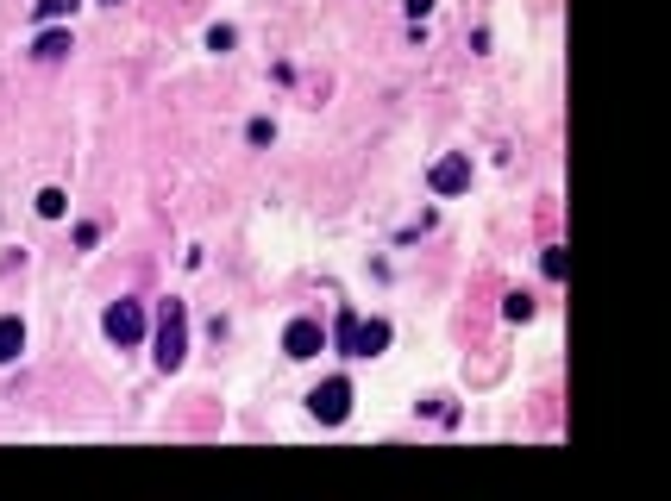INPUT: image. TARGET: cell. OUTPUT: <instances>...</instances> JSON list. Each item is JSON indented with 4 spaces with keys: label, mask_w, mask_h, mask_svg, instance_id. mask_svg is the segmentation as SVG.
Instances as JSON below:
<instances>
[{
    "label": "cell",
    "mask_w": 671,
    "mask_h": 501,
    "mask_svg": "<svg viewBox=\"0 0 671 501\" xmlns=\"http://www.w3.org/2000/svg\"><path fill=\"white\" fill-rule=\"evenodd\" d=\"M327 345H339L345 357H377V351H389V320H364L358 307H339Z\"/></svg>",
    "instance_id": "1"
},
{
    "label": "cell",
    "mask_w": 671,
    "mask_h": 501,
    "mask_svg": "<svg viewBox=\"0 0 671 501\" xmlns=\"http://www.w3.org/2000/svg\"><path fill=\"white\" fill-rule=\"evenodd\" d=\"M157 370H182V357H189V307H182V301H164V307H157Z\"/></svg>",
    "instance_id": "2"
},
{
    "label": "cell",
    "mask_w": 671,
    "mask_h": 501,
    "mask_svg": "<svg viewBox=\"0 0 671 501\" xmlns=\"http://www.w3.org/2000/svg\"><path fill=\"white\" fill-rule=\"evenodd\" d=\"M308 414H314L320 426H339L345 414H352V383H345V376H327V383L308 395Z\"/></svg>",
    "instance_id": "3"
},
{
    "label": "cell",
    "mask_w": 671,
    "mask_h": 501,
    "mask_svg": "<svg viewBox=\"0 0 671 501\" xmlns=\"http://www.w3.org/2000/svg\"><path fill=\"white\" fill-rule=\"evenodd\" d=\"M101 332L113 345H138V339H145V307H138V301H113L101 314Z\"/></svg>",
    "instance_id": "4"
},
{
    "label": "cell",
    "mask_w": 671,
    "mask_h": 501,
    "mask_svg": "<svg viewBox=\"0 0 671 501\" xmlns=\"http://www.w3.org/2000/svg\"><path fill=\"white\" fill-rule=\"evenodd\" d=\"M283 351L295 357V364H308V357L327 351V326H320V320H289L283 326Z\"/></svg>",
    "instance_id": "5"
},
{
    "label": "cell",
    "mask_w": 671,
    "mask_h": 501,
    "mask_svg": "<svg viewBox=\"0 0 671 501\" xmlns=\"http://www.w3.org/2000/svg\"><path fill=\"white\" fill-rule=\"evenodd\" d=\"M427 182H433V195H465V188H471V157H465V151L439 157Z\"/></svg>",
    "instance_id": "6"
},
{
    "label": "cell",
    "mask_w": 671,
    "mask_h": 501,
    "mask_svg": "<svg viewBox=\"0 0 671 501\" xmlns=\"http://www.w3.org/2000/svg\"><path fill=\"white\" fill-rule=\"evenodd\" d=\"M19 351H26V326H19V314H0V364H13Z\"/></svg>",
    "instance_id": "7"
},
{
    "label": "cell",
    "mask_w": 671,
    "mask_h": 501,
    "mask_svg": "<svg viewBox=\"0 0 671 501\" xmlns=\"http://www.w3.org/2000/svg\"><path fill=\"white\" fill-rule=\"evenodd\" d=\"M32 57H38V63H63V57H69V32H38Z\"/></svg>",
    "instance_id": "8"
},
{
    "label": "cell",
    "mask_w": 671,
    "mask_h": 501,
    "mask_svg": "<svg viewBox=\"0 0 671 501\" xmlns=\"http://www.w3.org/2000/svg\"><path fill=\"white\" fill-rule=\"evenodd\" d=\"M76 7H82V0H38V7H32V19H38V26H57V19H69Z\"/></svg>",
    "instance_id": "9"
},
{
    "label": "cell",
    "mask_w": 671,
    "mask_h": 501,
    "mask_svg": "<svg viewBox=\"0 0 671 501\" xmlns=\"http://www.w3.org/2000/svg\"><path fill=\"white\" fill-rule=\"evenodd\" d=\"M63 207H69L63 188H44V195H38V213H44V220H63Z\"/></svg>",
    "instance_id": "10"
},
{
    "label": "cell",
    "mask_w": 671,
    "mask_h": 501,
    "mask_svg": "<svg viewBox=\"0 0 671 501\" xmlns=\"http://www.w3.org/2000/svg\"><path fill=\"white\" fill-rule=\"evenodd\" d=\"M540 270H546L552 282H559V276H565V251H559V245H546V257H540Z\"/></svg>",
    "instance_id": "11"
},
{
    "label": "cell",
    "mask_w": 671,
    "mask_h": 501,
    "mask_svg": "<svg viewBox=\"0 0 671 501\" xmlns=\"http://www.w3.org/2000/svg\"><path fill=\"white\" fill-rule=\"evenodd\" d=\"M502 314H508V320H534V301H527V295H508Z\"/></svg>",
    "instance_id": "12"
},
{
    "label": "cell",
    "mask_w": 671,
    "mask_h": 501,
    "mask_svg": "<svg viewBox=\"0 0 671 501\" xmlns=\"http://www.w3.org/2000/svg\"><path fill=\"white\" fill-rule=\"evenodd\" d=\"M245 138H251V145H270V138H276V126H270V119H251V126H245Z\"/></svg>",
    "instance_id": "13"
},
{
    "label": "cell",
    "mask_w": 671,
    "mask_h": 501,
    "mask_svg": "<svg viewBox=\"0 0 671 501\" xmlns=\"http://www.w3.org/2000/svg\"><path fill=\"white\" fill-rule=\"evenodd\" d=\"M233 38H239L233 26H214V32H207V44H214V51H233Z\"/></svg>",
    "instance_id": "14"
},
{
    "label": "cell",
    "mask_w": 671,
    "mask_h": 501,
    "mask_svg": "<svg viewBox=\"0 0 671 501\" xmlns=\"http://www.w3.org/2000/svg\"><path fill=\"white\" fill-rule=\"evenodd\" d=\"M402 7H408V19H427V13H433V0H402Z\"/></svg>",
    "instance_id": "15"
}]
</instances>
